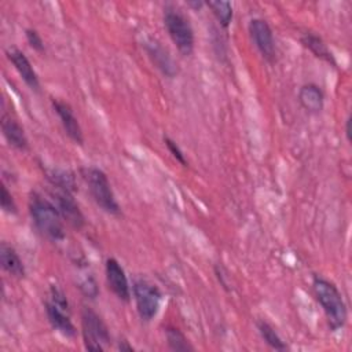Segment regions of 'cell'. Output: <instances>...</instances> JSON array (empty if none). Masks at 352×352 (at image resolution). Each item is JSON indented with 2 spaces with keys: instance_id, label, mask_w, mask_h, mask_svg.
Here are the masks:
<instances>
[{
  "instance_id": "cell-21",
  "label": "cell",
  "mask_w": 352,
  "mask_h": 352,
  "mask_svg": "<svg viewBox=\"0 0 352 352\" xmlns=\"http://www.w3.org/2000/svg\"><path fill=\"white\" fill-rule=\"evenodd\" d=\"M166 340H168V345L172 351H180V352H186V351H192L194 348L190 345L188 340L186 338V336L176 327L173 326H168L166 330Z\"/></svg>"
},
{
  "instance_id": "cell-15",
  "label": "cell",
  "mask_w": 352,
  "mask_h": 352,
  "mask_svg": "<svg viewBox=\"0 0 352 352\" xmlns=\"http://www.w3.org/2000/svg\"><path fill=\"white\" fill-rule=\"evenodd\" d=\"M298 100L308 113H319L323 109V92L315 84H305L300 88Z\"/></svg>"
},
{
  "instance_id": "cell-20",
  "label": "cell",
  "mask_w": 352,
  "mask_h": 352,
  "mask_svg": "<svg viewBox=\"0 0 352 352\" xmlns=\"http://www.w3.org/2000/svg\"><path fill=\"white\" fill-rule=\"evenodd\" d=\"M206 6L212 10L223 28H228L232 19V4L230 1H208Z\"/></svg>"
},
{
  "instance_id": "cell-10",
  "label": "cell",
  "mask_w": 352,
  "mask_h": 352,
  "mask_svg": "<svg viewBox=\"0 0 352 352\" xmlns=\"http://www.w3.org/2000/svg\"><path fill=\"white\" fill-rule=\"evenodd\" d=\"M52 106H54V110L56 111V114L59 116L60 122H62L63 129L67 133V136L74 143L82 144V142H84L82 129H81V126L78 124V120L74 116L72 107L66 102H62L59 99H52Z\"/></svg>"
},
{
  "instance_id": "cell-22",
  "label": "cell",
  "mask_w": 352,
  "mask_h": 352,
  "mask_svg": "<svg viewBox=\"0 0 352 352\" xmlns=\"http://www.w3.org/2000/svg\"><path fill=\"white\" fill-rule=\"evenodd\" d=\"M0 204H1V209L6 213L14 214L16 213V205L14 202V198L11 195V192L7 190V187L3 184L1 186V194H0Z\"/></svg>"
},
{
  "instance_id": "cell-12",
  "label": "cell",
  "mask_w": 352,
  "mask_h": 352,
  "mask_svg": "<svg viewBox=\"0 0 352 352\" xmlns=\"http://www.w3.org/2000/svg\"><path fill=\"white\" fill-rule=\"evenodd\" d=\"M7 56L10 59V62L14 65V67L16 69V72L19 73V76L22 77V80L25 81V84L34 91H38L40 88V82H38V77L30 63V60L28 59V56L18 48L11 47L7 50Z\"/></svg>"
},
{
  "instance_id": "cell-4",
  "label": "cell",
  "mask_w": 352,
  "mask_h": 352,
  "mask_svg": "<svg viewBox=\"0 0 352 352\" xmlns=\"http://www.w3.org/2000/svg\"><path fill=\"white\" fill-rule=\"evenodd\" d=\"M166 32L183 55H190L194 50V32L188 19L177 10L168 8L164 14Z\"/></svg>"
},
{
  "instance_id": "cell-11",
  "label": "cell",
  "mask_w": 352,
  "mask_h": 352,
  "mask_svg": "<svg viewBox=\"0 0 352 352\" xmlns=\"http://www.w3.org/2000/svg\"><path fill=\"white\" fill-rule=\"evenodd\" d=\"M144 50L151 59V62L168 77H175L177 74V67L168 51L154 38H147L144 41Z\"/></svg>"
},
{
  "instance_id": "cell-1",
  "label": "cell",
  "mask_w": 352,
  "mask_h": 352,
  "mask_svg": "<svg viewBox=\"0 0 352 352\" xmlns=\"http://www.w3.org/2000/svg\"><path fill=\"white\" fill-rule=\"evenodd\" d=\"M29 212L36 228L48 239L59 242L65 239L63 217L58 208L47 198L33 192L29 199Z\"/></svg>"
},
{
  "instance_id": "cell-9",
  "label": "cell",
  "mask_w": 352,
  "mask_h": 352,
  "mask_svg": "<svg viewBox=\"0 0 352 352\" xmlns=\"http://www.w3.org/2000/svg\"><path fill=\"white\" fill-rule=\"evenodd\" d=\"M104 270H106V279L111 292L117 296L118 300L128 302L131 300V289H129L128 278L121 264L116 258L110 257L106 260Z\"/></svg>"
},
{
  "instance_id": "cell-28",
  "label": "cell",
  "mask_w": 352,
  "mask_h": 352,
  "mask_svg": "<svg viewBox=\"0 0 352 352\" xmlns=\"http://www.w3.org/2000/svg\"><path fill=\"white\" fill-rule=\"evenodd\" d=\"M188 4H190V6H192V7H195V8H199L204 3H201V1H199V3H188Z\"/></svg>"
},
{
  "instance_id": "cell-27",
  "label": "cell",
  "mask_w": 352,
  "mask_h": 352,
  "mask_svg": "<svg viewBox=\"0 0 352 352\" xmlns=\"http://www.w3.org/2000/svg\"><path fill=\"white\" fill-rule=\"evenodd\" d=\"M349 125H351V117H348V120H346V126H345V132H346L348 140H351V128H349Z\"/></svg>"
},
{
  "instance_id": "cell-17",
  "label": "cell",
  "mask_w": 352,
  "mask_h": 352,
  "mask_svg": "<svg viewBox=\"0 0 352 352\" xmlns=\"http://www.w3.org/2000/svg\"><path fill=\"white\" fill-rule=\"evenodd\" d=\"M301 43L305 48H308L316 58H320L322 60L327 62V63H331V65H336V59H334V55L331 54V51L327 48V45L324 44V41L314 34V33H304L301 36Z\"/></svg>"
},
{
  "instance_id": "cell-8",
  "label": "cell",
  "mask_w": 352,
  "mask_h": 352,
  "mask_svg": "<svg viewBox=\"0 0 352 352\" xmlns=\"http://www.w3.org/2000/svg\"><path fill=\"white\" fill-rule=\"evenodd\" d=\"M51 195L63 220H66L74 228H81L85 224L84 214L80 210V206L77 205L74 198L72 197V192H67L60 188H55V191Z\"/></svg>"
},
{
  "instance_id": "cell-13",
  "label": "cell",
  "mask_w": 352,
  "mask_h": 352,
  "mask_svg": "<svg viewBox=\"0 0 352 352\" xmlns=\"http://www.w3.org/2000/svg\"><path fill=\"white\" fill-rule=\"evenodd\" d=\"M45 312H47L48 322L58 333H60L62 336L69 337V338L76 336V327L72 323L70 311L59 308L47 300L45 301Z\"/></svg>"
},
{
  "instance_id": "cell-25",
  "label": "cell",
  "mask_w": 352,
  "mask_h": 352,
  "mask_svg": "<svg viewBox=\"0 0 352 352\" xmlns=\"http://www.w3.org/2000/svg\"><path fill=\"white\" fill-rule=\"evenodd\" d=\"M80 289L82 290V293L91 298H95L98 296V287H96V283L94 280L92 276H88L85 278L81 285H80Z\"/></svg>"
},
{
  "instance_id": "cell-2",
  "label": "cell",
  "mask_w": 352,
  "mask_h": 352,
  "mask_svg": "<svg viewBox=\"0 0 352 352\" xmlns=\"http://www.w3.org/2000/svg\"><path fill=\"white\" fill-rule=\"evenodd\" d=\"M314 294L324 311L327 323L331 330L341 329L346 322V305L344 298L334 283L330 280L315 276L312 282Z\"/></svg>"
},
{
  "instance_id": "cell-6",
  "label": "cell",
  "mask_w": 352,
  "mask_h": 352,
  "mask_svg": "<svg viewBox=\"0 0 352 352\" xmlns=\"http://www.w3.org/2000/svg\"><path fill=\"white\" fill-rule=\"evenodd\" d=\"M136 309L144 322H150L161 305V292L146 279H136L132 286Z\"/></svg>"
},
{
  "instance_id": "cell-3",
  "label": "cell",
  "mask_w": 352,
  "mask_h": 352,
  "mask_svg": "<svg viewBox=\"0 0 352 352\" xmlns=\"http://www.w3.org/2000/svg\"><path fill=\"white\" fill-rule=\"evenodd\" d=\"M82 176L88 186V191L96 205L104 212L118 216L121 213V209L114 197L106 173L98 168H85L82 169Z\"/></svg>"
},
{
  "instance_id": "cell-26",
  "label": "cell",
  "mask_w": 352,
  "mask_h": 352,
  "mask_svg": "<svg viewBox=\"0 0 352 352\" xmlns=\"http://www.w3.org/2000/svg\"><path fill=\"white\" fill-rule=\"evenodd\" d=\"M118 348H120L121 351H124V349H126V351H133V348H132L131 345H128L126 341H121L120 345H118Z\"/></svg>"
},
{
  "instance_id": "cell-24",
  "label": "cell",
  "mask_w": 352,
  "mask_h": 352,
  "mask_svg": "<svg viewBox=\"0 0 352 352\" xmlns=\"http://www.w3.org/2000/svg\"><path fill=\"white\" fill-rule=\"evenodd\" d=\"M164 142L166 144V147L169 148V151L172 153V155L183 165V166H187V161L184 158V154L183 151L180 150V147L176 144V142H173L170 138H164Z\"/></svg>"
},
{
  "instance_id": "cell-14",
  "label": "cell",
  "mask_w": 352,
  "mask_h": 352,
  "mask_svg": "<svg viewBox=\"0 0 352 352\" xmlns=\"http://www.w3.org/2000/svg\"><path fill=\"white\" fill-rule=\"evenodd\" d=\"M1 131H3V135L7 139V142L12 147H15L18 150H26L28 148V138L25 135L23 128L11 116H3V118H1Z\"/></svg>"
},
{
  "instance_id": "cell-5",
  "label": "cell",
  "mask_w": 352,
  "mask_h": 352,
  "mask_svg": "<svg viewBox=\"0 0 352 352\" xmlns=\"http://www.w3.org/2000/svg\"><path fill=\"white\" fill-rule=\"evenodd\" d=\"M82 338L85 348L89 351H103L110 344V334L106 323L91 308H84L81 312Z\"/></svg>"
},
{
  "instance_id": "cell-18",
  "label": "cell",
  "mask_w": 352,
  "mask_h": 352,
  "mask_svg": "<svg viewBox=\"0 0 352 352\" xmlns=\"http://www.w3.org/2000/svg\"><path fill=\"white\" fill-rule=\"evenodd\" d=\"M47 177L52 183L55 188L65 190L67 192H73L77 190L74 175L66 169H48Z\"/></svg>"
},
{
  "instance_id": "cell-16",
  "label": "cell",
  "mask_w": 352,
  "mask_h": 352,
  "mask_svg": "<svg viewBox=\"0 0 352 352\" xmlns=\"http://www.w3.org/2000/svg\"><path fill=\"white\" fill-rule=\"evenodd\" d=\"M0 261L4 271H7L10 275L19 279L25 276V265L22 260L19 258L15 249L6 242H3L0 246Z\"/></svg>"
},
{
  "instance_id": "cell-23",
  "label": "cell",
  "mask_w": 352,
  "mask_h": 352,
  "mask_svg": "<svg viewBox=\"0 0 352 352\" xmlns=\"http://www.w3.org/2000/svg\"><path fill=\"white\" fill-rule=\"evenodd\" d=\"M26 40L29 43V45L38 51V52H43L44 51V41L41 38V36L37 33V30L34 29H26Z\"/></svg>"
},
{
  "instance_id": "cell-7",
  "label": "cell",
  "mask_w": 352,
  "mask_h": 352,
  "mask_svg": "<svg viewBox=\"0 0 352 352\" xmlns=\"http://www.w3.org/2000/svg\"><path fill=\"white\" fill-rule=\"evenodd\" d=\"M249 33L263 58L272 62L275 59V41L268 22L261 18L252 19L249 23Z\"/></svg>"
},
{
  "instance_id": "cell-19",
  "label": "cell",
  "mask_w": 352,
  "mask_h": 352,
  "mask_svg": "<svg viewBox=\"0 0 352 352\" xmlns=\"http://www.w3.org/2000/svg\"><path fill=\"white\" fill-rule=\"evenodd\" d=\"M257 329L263 337V340L265 341V344H268L272 349L276 351H285L287 346L286 344L280 340V337L276 334V331L274 330V327L267 323L265 320H258L257 322Z\"/></svg>"
}]
</instances>
